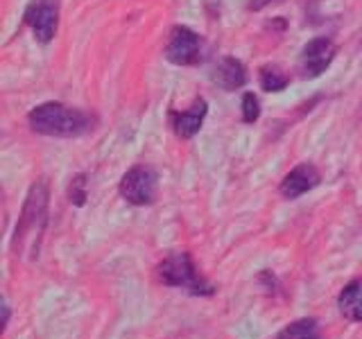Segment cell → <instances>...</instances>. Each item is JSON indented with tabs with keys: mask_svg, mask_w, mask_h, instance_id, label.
<instances>
[{
	"mask_svg": "<svg viewBox=\"0 0 362 339\" xmlns=\"http://www.w3.org/2000/svg\"><path fill=\"white\" fill-rule=\"evenodd\" d=\"M337 54V45L328 37H317L303 45L301 56H299V71L303 79H315L320 77L328 66L333 64Z\"/></svg>",
	"mask_w": 362,
	"mask_h": 339,
	"instance_id": "52a82bcc",
	"label": "cell"
},
{
	"mask_svg": "<svg viewBox=\"0 0 362 339\" xmlns=\"http://www.w3.org/2000/svg\"><path fill=\"white\" fill-rule=\"evenodd\" d=\"M23 23L39 43H50L59 28V0H32L23 11Z\"/></svg>",
	"mask_w": 362,
	"mask_h": 339,
	"instance_id": "8992f818",
	"label": "cell"
},
{
	"mask_svg": "<svg viewBox=\"0 0 362 339\" xmlns=\"http://www.w3.org/2000/svg\"><path fill=\"white\" fill-rule=\"evenodd\" d=\"M28 124L34 133L50 138H77L98 127V116L62 102H43L28 113Z\"/></svg>",
	"mask_w": 362,
	"mask_h": 339,
	"instance_id": "7a4b0ae2",
	"label": "cell"
},
{
	"mask_svg": "<svg viewBox=\"0 0 362 339\" xmlns=\"http://www.w3.org/2000/svg\"><path fill=\"white\" fill-rule=\"evenodd\" d=\"M258 79H260V88L267 90V93H279V90H283L290 84L288 73L276 64H267V66L260 68Z\"/></svg>",
	"mask_w": 362,
	"mask_h": 339,
	"instance_id": "4fadbf2b",
	"label": "cell"
},
{
	"mask_svg": "<svg viewBox=\"0 0 362 339\" xmlns=\"http://www.w3.org/2000/svg\"><path fill=\"white\" fill-rule=\"evenodd\" d=\"M118 192L124 201L132 203V206H150V203H154L156 192H158L156 170L145 163L129 167L120 179Z\"/></svg>",
	"mask_w": 362,
	"mask_h": 339,
	"instance_id": "277c9868",
	"label": "cell"
},
{
	"mask_svg": "<svg viewBox=\"0 0 362 339\" xmlns=\"http://www.w3.org/2000/svg\"><path fill=\"white\" fill-rule=\"evenodd\" d=\"M276 339H322V331H320L317 319H313V316H303V319L288 323L276 335Z\"/></svg>",
	"mask_w": 362,
	"mask_h": 339,
	"instance_id": "7c38bea8",
	"label": "cell"
},
{
	"mask_svg": "<svg viewBox=\"0 0 362 339\" xmlns=\"http://www.w3.org/2000/svg\"><path fill=\"white\" fill-rule=\"evenodd\" d=\"M165 59L175 66H197L204 59V41L197 32L186 25H177L170 32L165 45Z\"/></svg>",
	"mask_w": 362,
	"mask_h": 339,
	"instance_id": "5b68a950",
	"label": "cell"
},
{
	"mask_svg": "<svg viewBox=\"0 0 362 339\" xmlns=\"http://www.w3.org/2000/svg\"><path fill=\"white\" fill-rule=\"evenodd\" d=\"M156 280L165 287H177L188 292L190 297H213L218 287L209 282L199 274L197 265L192 263L188 251H173L168 254L154 269Z\"/></svg>",
	"mask_w": 362,
	"mask_h": 339,
	"instance_id": "3957f363",
	"label": "cell"
},
{
	"mask_svg": "<svg viewBox=\"0 0 362 339\" xmlns=\"http://www.w3.org/2000/svg\"><path fill=\"white\" fill-rule=\"evenodd\" d=\"M209 113V105L204 97H197L186 111H173L170 113V127H173L175 136L181 141H190L192 136L199 133L204 118Z\"/></svg>",
	"mask_w": 362,
	"mask_h": 339,
	"instance_id": "9c48e42d",
	"label": "cell"
},
{
	"mask_svg": "<svg viewBox=\"0 0 362 339\" xmlns=\"http://www.w3.org/2000/svg\"><path fill=\"white\" fill-rule=\"evenodd\" d=\"M211 82L231 93V90H238L247 84V68L240 59H233V56H224V59L218 61V66L213 68L211 73Z\"/></svg>",
	"mask_w": 362,
	"mask_h": 339,
	"instance_id": "30bf717a",
	"label": "cell"
},
{
	"mask_svg": "<svg viewBox=\"0 0 362 339\" xmlns=\"http://www.w3.org/2000/svg\"><path fill=\"white\" fill-rule=\"evenodd\" d=\"M274 3H281V0H252V3H249V11H260Z\"/></svg>",
	"mask_w": 362,
	"mask_h": 339,
	"instance_id": "2e32d148",
	"label": "cell"
},
{
	"mask_svg": "<svg viewBox=\"0 0 362 339\" xmlns=\"http://www.w3.org/2000/svg\"><path fill=\"white\" fill-rule=\"evenodd\" d=\"M86 199H88V181L84 172H79L71 179V184H68V201H71L73 206L82 208Z\"/></svg>",
	"mask_w": 362,
	"mask_h": 339,
	"instance_id": "5bb4252c",
	"label": "cell"
},
{
	"mask_svg": "<svg viewBox=\"0 0 362 339\" xmlns=\"http://www.w3.org/2000/svg\"><path fill=\"white\" fill-rule=\"evenodd\" d=\"M48 206H50V188L48 181H34L28 190L25 203L18 215L14 237H11V251L16 258H37L43 240L45 226H48Z\"/></svg>",
	"mask_w": 362,
	"mask_h": 339,
	"instance_id": "6da1fadb",
	"label": "cell"
},
{
	"mask_svg": "<svg viewBox=\"0 0 362 339\" xmlns=\"http://www.w3.org/2000/svg\"><path fill=\"white\" fill-rule=\"evenodd\" d=\"M9 316H11V308H9L7 299H3V331L9 326Z\"/></svg>",
	"mask_w": 362,
	"mask_h": 339,
	"instance_id": "e0dca14e",
	"label": "cell"
},
{
	"mask_svg": "<svg viewBox=\"0 0 362 339\" xmlns=\"http://www.w3.org/2000/svg\"><path fill=\"white\" fill-rule=\"evenodd\" d=\"M337 308L349 321H362V276L346 282L337 297Z\"/></svg>",
	"mask_w": 362,
	"mask_h": 339,
	"instance_id": "8fae6325",
	"label": "cell"
},
{
	"mask_svg": "<svg viewBox=\"0 0 362 339\" xmlns=\"http://www.w3.org/2000/svg\"><path fill=\"white\" fill-rule=\"evenodd\" d=\"M322 174L313 163H299L297 167H292L290 172L283 177L279 192L283 199H299L305 192H310L313 188L320 186Z\"/></svg>",
	"mask_w": 362,
	"mask_h": 339,
	"instance_id": "ba28073f",
	"label": "cell"
},
{
	"mask_svg": "<svg viewBox=\"0 0 362 339\" xmlns=\"http://www.w3.org/2000/svg\"><path fill=\"white\" fill-rule=\"evenodd\" d=\"M260 118V102L254 93L243 95V120L247 124H254Z\"/></svg>",
	"mask_w": 362,
	"mask_h": 339,
	"instance_id": "9a60e30c",
	"label": "cell"
}]
</instances>
